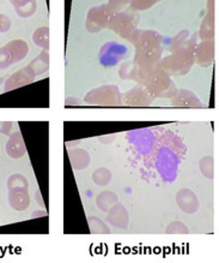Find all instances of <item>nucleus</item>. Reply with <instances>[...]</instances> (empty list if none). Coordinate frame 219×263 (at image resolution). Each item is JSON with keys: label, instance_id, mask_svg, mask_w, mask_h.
Returning a JSON list of instances; mask_svg holds the SVG:
<instances>
[{"label": "nucleus", "instance_id": "2", "mask_svg": "<svg viewBox=\"0 0 219 263\" xmlns=\"http://www.w3.org/2000/svg\"><path fill=\"white\" fill-rule=\"evenodd\" d=\"M137 81H140L154 97L171 98L176 91L169 74L160 66L150 70H143L139 67Z\"/></svg>", "mask_w": 219, "mask_h": 263}, {"label": "nucleus", "instance_id": "14", "mask_svg": "<svg viewBox=\"0 0 219 263\" xmlns=\"http://www.w3.org/2000/svg\"><path fill=\"white\" fill-rule=\"evenodd\" d=\"M9 203L12 209L22 212L29 207L30 197L27 189L9 191Z\"/></svg>", "mask_w": 219, "mask_h": 263}, {"label": "nucleus", "instance_id": "11", "mask_svg": "<svg viewBox=\"0 0 219 263\" xmlns=\"http://www.w3.org/2000/svg\"><path fill=\"white\" fill-rule=\"evenodd\" d=\"M171 102L174 106L179 107H203V104L199 101L192 91L178 90L172 95Z\"/></svg>", "mask_w": 219, "mask_h": 263}, {"label": "nucleus", "instance_id": "16", "mask_svg": "<svg viewBox=\"0 0 219 263\" xmlns=\"http://www.w3.org/2000/svg\"><path fill=\"white\" fill-rule=\"evenodd\" d=\"M11 4L15 6L16 12L20 17L27 18V17L33 16L36 12L37 3L36 0H10Z\"/></svg>", "mask_w": 219, "mask_h": 263}, {"label": "nucleus", "instance_id": "9", "mask_svg": "<svg viewBox=\"0 0 219 263\" xmlns=\"http://www.w3.org/2000/svg\"><path fill=\"white\" fill-rule=\"evenodd\" d=\"M176 202H178L179 207L185 213H188V214H193L199 208V200H198L193 191L188 189H182L179 191L178 195H176Z\"/></svg>", "mask_w": 219, "mask_h": 263}, {"label": "nucleus", "instance_id": "19", "mask_svg": "<svg viewBox=\"0 0 219 263\" xmlns=\"http://www.w3.org/2000/svg\"><path fill=\"white\" fill-rule=\"evenodd\" d=\"M116 202H118V196L112 191H104L96 198L98 208H101L103 212H108L113 205L116 204Z\"/></svg>", "mask_w": 219, "mask_h": 263}, {"label": "nucleus", "instance_id": "6", "mask_svg": "<svg viewBox=\"0 0 219 263\" xmlns=\"http://www.w3.org/2000/svg\"><path fill=\"white\" fill-rule=\"evenodd\" d=\"M127 54H128V48L125 45L118 44V42H107L101 48L98 58H100V63L102 65L105 67H112L122 62Z\"/></svg>", "mask_w": 219, "mask_h": 263}, {"label": "nucleus", "instance_id": "7", "mask_svg": "<svg viewBox=\"0 0 219 263\" xmlns=\"http://www.w3.org/2000/svg\"><path fill=\"white\" fill-rule=\"evenodd\" d=\"M112 15L109 13L107 5H101L93 8L87 12L86 17V29L90 33H97L108 27L111 22Z\"/></svg>", "mask_w": 219, "mask_h": 263}, {"label": "nucleus", "instance_id": "20", "mask_svg": "<svg viewBox=\"0 0 219 263\" xmlns=\"http://www.w3.org/2000/svg\"><path fill=\"white\" fill-rule=\"evenodd\" d=\"M214 34V20L213 12H208V15L205 17L200 28V37L203 40H211L213 39Z\"/></svg>", "mask_w": 219, "mask_h": 263}, {"label": "nucleus", "instance_id": "21", "mask_svg": "<svg viewBox=\"0 0 219 263\" xmlns=\"http://www.w3.org/2000/svg\"><path fill=\"white\" fill-rule=\"evenodd\" d=\"M29 187V183L26 177H23L22 174H12L8 179V189L9 191H15V190H22Z\"/></svg>", "mask_w": 219, "mask_h": 263}, {"label": "nucleus", "instance_id": "24", "mask_svg": "<svg viewBox=\"0 0 219 263\" xmlns=\"http://www.w3.org/2000/svg\"><path fill=\"white\" fill-rule=\"evenodd\" d=\"M33 40L37 46L47 49L49 47V29L47 27L38 28L33 35Z\"/></svg>", "mask_w": 219, "mask_h": 263}, {"label": "nucleus", "instance_id": "33", "mask_svg": "<svg viewBox=\"0 0 219 263\" xmlns=\"http://www.w3.org/2000/svg\"><path fill=\"white\" fill-rule=\"evenodd\" d=\"M11 23H10V20L8 16L5 15H0V31L4 33V31H8Z\"/></svg>", "mask_w": 219, "mask_h": 263}, {"label": "nucleus", "instance_id": "32", "mask_svg": "<svg viewBox=\"0 0 219 263\" xmlns=\"http://www.w3.org/2000/svg\"><path fill=\"white\" fill-rule=\"evenodd\" d=\"M168 233H187L188 229L181 222H172L167 229Z\"/></svg>", "mask_w": 219, "mask_h": 263}, {"label": "nucleus", "instance_id": "8", "mask_svg": "<svg viewBox=\"0 0 219 263\" xmlns=\"http://www.w3.org/2000/svg\"><path fill=\"white\" fill-rule=\"evenodd\" d=\"M154 95L143 84L137 85L125 94V104L134 106V107H144V106L150 105Z\"/></svg>", "mask_w": 219, "mask_h": 263}, {"label": "nucleus", "instance_id": "12", "mask_svg": "<svg viewBox=\"0 0 219 263\" xmlns=\"http://www.w3.org/2000/svg\"><path fill=\"white\" fill-rule=\"evenodd\" d=\"M34 80H35V72L31 70L30 66H28L26 69L20 70L17 73L12 74L11 78L6 82L5 89L10 90V89H13V88L22 87L23 84L30 83V82H33Z\"/></svg>", "mask_w": 219, "mask_h": 263}, {"label": "nucleus", "instance_id": "26", "mask_svg": "<svg viewBox=\"0 0 219 263\" xmlns=\"http://www.w3.org/2000/svg\"><path fill=\"white\" fill-rule=\"evenodd\" d=\"M130 0H109L107 4V9L109 13L112 16H114L115 13H119L123 11V9L126 8L127 5H129Z\"/></svg>", "mask_w": 219, "mask_h": 263}, {"label": "nucleus", "instance_id": "28", "mask_svg": "<svg viewBox=\"0 0 219 263\" xmlns=\"http://www.w3.org/2000/svg\"><path fill=\"white\" fill-rule=\"evenodd\" d=\"M213 168H214V163H213V159L211 156H207V158H204L200 161V170L205 177L207 178H213Z\"/></svg>", "mask_w": 219, "mask_h": 263}, {"label": "nucleus", "instance_id": "15", "mask_svg": "<svg viewBox=\"0 0 219 263\" xmlns=\"http://www.w3.org/2000/svg\"><path fill=\"white\" fill-rule=\"evenodd\" d=\"M6 153L10 158L19 159L26 154V144L19 134H13L6 144Z\"/></svg>", "mask_w": 219, "mask_h": 263}, {"label": "nucleus", "instance_id": "17", "mask_svg": "<svg viewBox=\"0 0 219 263\" xmlns=\"http://www.w3.org/2000/svg\"><path fill=\"white\" fill-rule=\"evenodd\" d=\"M5 48L8 49L10 55H11L12 64L22 60L24 57L28 54V51H29V47H28L27 42H24L22 40H16V41L10 42Z\"/></svg>", "mask_w": 219, "mask_h": 263}, {"label": "nucleus", "instance_id": "22", "mask_svg": "<svg viewBox=\"0 0 219 263\" xmlns=\"http://www.w3.org/2000/svg\"><path fill=\"white\" fill-rule=\"evenodd\" d=\"M29 66L31 67V70L34 71L35 74L42 73V72H45V71H47L48 66H49L48 53L47 52H42L36 59L31 62Z\"/></svg>", "mask_w": 219, "mask_h": 263}, {"label": "nucleus", "instance_id": "18", "mask_svg": "<svg viewBox=\"0 0 219 263\" xmlns=\"http://www.w3.org/2000/svg\"><path fill=\"white\" fill-rule=\"evenodd\" d=\"M70 160L72 163L73 168L76 170H84L89 166L90 163V155L87 154L84 149H75L70 153Z\"/></svg>", "mask_w": 219, "mask_h": 263}, {"label": "nucleus", "instance_id": "13", "mask_svg": "<svg viewBox=\"0 0 219 263\" xmlns=\"http://www.w3.org/2000/svg\"><path fill=\"white\" fill-rule=\"evenodd\" d=\"M108 212V221L113 226L120 227V229H126L127 225H128V214H127V211L123 205L116 203Z\"/></svg>", "mask_w": 219, "mask_h": 263}, {"label": "nucleus", "instance_id": "1", "mask_svg": "<svg viewBox=\"0 0 219 263\" xmlns=\"http://www.w3.org/2000/svg\"><path fill=\"white\" fill-rule=\"evenodd\" d=\"M136 47L134 63L140 69L150 70L160 66L162 55V37L155 31L136 30L129 39Z\"/></svg>", "mask_w": 219, "mask_h": 263}, {"label": "nucleus", "instance_id": "23", "mask_svg": "<svg viewBox=\"0 0 219 263\" xmlns=\"http://www.w3.org/2000/svg\"><path fill=\"white\" fill-rule=\"evenodd\" d=\"M138 72H139V66L134 62L123 64L119 71V76L122 80H137Z\"/></svg>", "mask_w": 219, "mask_h": 263}, {"label": "nucleus", "instance_id": "27", "mask_svg": "<svg viewBox=\"0 0 219 263\" xmlns=\"http://www.w3.org/2000/svg\"><path fill=\"white\" fill-rule=\"evenodd\" d=\"M160 0H130L129 5L132 11H144V10L151 8Z\"/></svg>", "mask_w": 219, "mask_h": 263}, {"label": "nucleus", "instance_id": "3", "mask_svg": "<svg viewBox=\"0 0 219 263\" xmlns=\"http://www.w3.org/2000/svg\"><path fill=\"white\" fill-rule=\"evenodd\" d=\"M196 46L190 41L187 47L172 52L171 55L164 58L160 63V67L168 74H185L188 72L194 63V52Z\"/></svg>", "mask_w": 219, "mask_h": 263}, {"label": "nucleus", "instance_id": "5", "mask_svg": "<svg viewBox=\"0 0 219 263\" xmlns=\"http://www.w3.org/2000/svg\"><path fill=\"white\" fill-rule=\"evenodd\" d=\"M84 101L91 105L102 106H118L121 104V94L116 85H103L90 91Z\"/></svg>", "mask_w": 219, "mask_h": 263}, {"label": "nucleus", "instance_id": "4", "mask_svg": "<svg viewBox=\"0 0 219 263\" xmlns=\"http://www.w3.org/2000/svg\"><path fill=\"white\" fill-rule=\"evenodd\" d=\"M138 22H139V16L137 15L136 11L126 10V11H121L112 16L108 28H111L120 36L129 41L132 35L136 33Z\"/></svg>", "mask_w": 219, "mask_h": 263}, {"label": "nucleus", "instance_id": "30", "mask_svg": "<svg viewBox=\"0 0 219 263\" xmlns=\"http://www.w3.org/2000/svg\"><path fill=\"white\" fill-rule=\"evenodd\" d=\"M89 223H90V229L94 233H108V227L102 222L101 219L98 218H89Z\"/></svg>", "mask_w": 219, "mask_h": 263}, {"label": "nucleus", "instance_id": "10", "mask_svg": "<svg viewBox=\"0 0 219 263\" xmlns=\"http://www.w3.org/2000/svg\"><path fill=\"white\" fill-rule=\"evenodd\" d=\"M214 57V45L213 39L211 40H204L201 44L195 47V52H194V60H196L198 64L200 65H208Z\"/></svg>", "mask_w": 219, "mask_h": 263}, {"label": "nucleus", "instance_id": "25", "mask_svg": "<svg viewBox=\"0 0 219 263\" xmlns=\"http://www.w3.org/2000/svg\"><path fill=\"white\" fill-rule=\"evenodd\" d=\"M93 179H94V182L97 184V185L104 186V185H107L109 182H111L112 172L109 170L104 168V167L103 168H98L95 171Z\"/></svg>", "mask_w": 219, "mask_h": 263}, {"label": "nucleus", "instance_id": "29", "mask_svg": "<svg viewBox=\"0 0 219 263\" xmlns=\"http://www.w3.org/2000/svg\"><path fill=\"white\" fill-rule=\"evenodd\" d=\"M188 36V31H182L179 36H176L175 39H172V42L170 45V51L171 52H176L179 49H181L183 47H186V39Z\"/></svg>", "mask_w": 219, "mask_h": 263}, {"label": "nucleus", "instance_id": "31", "mask_svg": "<svg viewBox=\"0 0 219 263\" xmlns=\"http://www.w3.org/2000/svg\"><path fill=\"white\" fill-rule=\"evenodd\" d=\"M11 64H12V59L8 49L5 47L0 49V69H5V67L11 65Z\"/></svg>", "mask_w": 219, "mask_h": 263}]
</instances>
